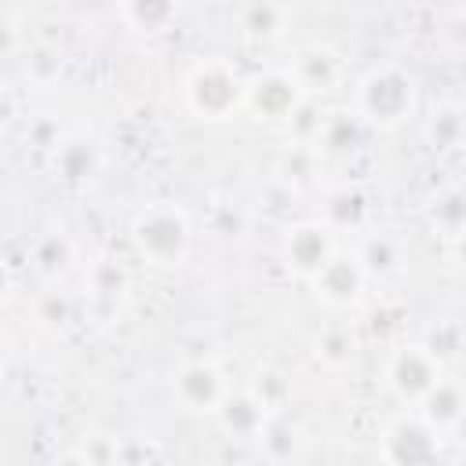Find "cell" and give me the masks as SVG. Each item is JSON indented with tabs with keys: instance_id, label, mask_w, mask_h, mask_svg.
<instances>
[{
	"instance_id": "6da1fadb",
	"label": "cell",
	"mask_w": 466,
	"mask_h": 466,
	"mask_svg": "<svg viewBox=\"0 0 466 466\" xmlns=\"http://www.w3.org/2000/svg\"><path fill=\"white\" fill-rule=\"evenodd\" d=\"M415 106H419V84L397 62H382L368 69L353 87V116L379 131L400 127L415 113Z\"/></svg>"
},
{
	"instance_id": "7a4b0ae2",
	"label": "cell",
	"mask_w": 466,
	"mask_h": 466,
	"mask_svg": "<svg viewBox=\"0 0 466 466\" xmlns=\"http://www.w3.org/2000/svg\"><path fill=\"white\" fill-rule=\"evenodd\" d=\"M131 244L135 251L160 269H175L186 262L193 248V229L182 208L175 204H149L131 222Z\"/></svg>"
},
{
	"instance_id": "3957f363",
	"label": "cell",
	"mask_w": 466,
	"mask_h": 466,
	"mask_svg": "<svg viewBox=\"0 0 466 466\" xmlns=\"http://www.w3.org/2000/svg\"><path fill=\"white\" fill-rule=\"evenodd\" d=\"M244 87L248 80L237 73L233 62L226 58H204L189 69L182 84V98L193 116L200 120H229L244 106Z\"/></svg>"
},
{
	"instance_id": "277c9868",
	"label": "cell",
	"mask_w": 466,
	"mask_h": 466,
	"mask_svg": "<svg viewBox=\"0 0 466 466\" xmlns=\"http://www.w3.org/2000/svg\"><path fill=\"white\" fill-rule=\"evenodd\" d=\"M441 379V360L430 353L426 342H404L390 353L386 360V386L393 390L397 400L419 404L422 393Z\"/></svg>"
},
{
	"instance_id": "5b68a950",
	"label": "cell",
	"mask_w": 466,
	"mask_h": 466,
	"mask_svg": "<svg viewBox=\"0 0 466 466\" xmlns=\"http://www.w3.org/2000/svg\"><path fill=\"white\" fill-rule=\"evenodd\" d=\"M302 87L291 76V69H269L258 73L255 80H248L244 87V106L258 116V120H288L299 106H302Z\"/></svg>"
},
{
	"instance_id": "8992f818",
	"label": "cell",
	"mask_w": 466,
	"mask_h": 466,
	"mask_svg": "<svg viewBox=\"0 0 466 466\" xmlns=\"http://www.w3.org/2000/svg\"><path fill=\"white\" fill-rule=\"evenodd\" d=\"M364 280H368V273H364V266L357 262V255H353V251H339V248H335V251L328 255V262L309 277L317 299L328 302V306H335V309L357 306L360 295H364Z\"/></svg>"
},
{
	"instance_id": "52a82bcc",
	"label": "cell",
	"mask_w": 466,
	"mask_h": 466,
	"mask_svg": "<svg viewBox=\"0 0 466 466\" xmlns=\"http://www.w3.org/2000/svg\"><path fill=\"white\" fill-rule=\"evenodd\" d=\"M441 455V433L430 430L419 415H400L382 433V459L390 462H433Z\"/></svg>"
},
{
	"instance_id": "ba28073f",
	"label": "cell",
	"mask_w": 466,
	"mask_h": 466,
	"mask_svg": "<svg viewBox=\"0 0 466 466\" xmlns=\"http://www.w3.org/2000/svg\"><path fill=\"white\" fill-rule=\"evenodd\" d=\"M226 379L211 360H189L175 371L171 393L186 411H215L218 400L226 397Z\"/></svg>"
},
{
	"instance_id": "9c48e42d",
	"label": "cell",
	"mask_w": 466,
	"mask_h": 466,
	"mask_svg": "<svg viewBox=\"0 0 466 466\" xmlns=\"http://www.w3.org/2000/svg\"><path fill=\"white\" fill-rule=\"evenodd\" d=\"M331 251H335V233L324 222H299L284 237V262L306 280L328 262Z\"/></svg>"
},
{
	"instance_id": "30bf717a",
	"label": "cell",
	"mask_w": 466,
	"mask_h": 466,
	"mask_svg": "<svg viewBox=\"0 0 466 466\" xmlns=\"http://www.w3.org/2000/svg\"><path fill=\"white\" fill-rule=\"evenodd\" d=\"M419 419L430 430H437L441 437L444 433L451 437L459 430V419H462V390H459V379L455 375H444L441 371V379L419 400Z\"/></svg>"
},
{
	"instance_id": "8fae6325",
	"label": "cell",
	"mask_w": 466,
	"mask_h": 466,
	"mask_svg": "<svg viewBox=\"0 0 466 466\" xmlns=\"http://www.w3.org/2000/svg\"><path fill=\"white\" fill-rule=\"evenodd\" d=\"M215 415H218V422H222L226 433L251 441V437L262 433V426L269 419V408L258 400L255 390H226V397L218 400Z\"/></svg>"
},
{
	"instance_id": "7c38bea8",
	"label": "cell",
	"mask_w": 466,
	"mask_h": 466,
	"mask_svg": "<svg viewBox=\"0 0 466 466\" xmlns=\"http://www.w3.org/2000/svg\"><path fill=\"white\" fill-rule=\"evenodd\" d=\"M291 76L299 80L302 91H320V95H328V91H335V87L342 84V58L331 55L328 47H306V51H299V58H295Z\"/></svg>"
},
{
	"instance_id": "4fadbf2b",
	"label": "cell",
	"mask_w": 466,
	"mask_h": 466,
	"mask_svg": "<svg viewBox=\"0 0 466 466\" xmlns=\"http://www.w3.org/2000/svg\"><path fill=\"white\" fill-rule=\"evenodd\" d=\"M51 167L66 182H87L102 167V153H98V146L91 138H66V142H55Z\"/></svg>"
},
{
	"instance_id": "5bb4252c",
	"label": "cell",
	"mask_w": 466,
	"mask_h": 466,
	"mask_svg": "<svg viewBox=\"0 0 466 466\" xmlns=\"http://www.w3.org/2000/svg\"><path fill=\"white\" fill-rule=\"evenodd\" d=\"M357 262L364 266V273L371 277H390L404 266V251H400V240L390 237V233H371L357 244Z\"/></svg>"
},
{
	"instance_id": "9a60e30c",
	"label": "cell",
	"mask_w": 466,
	"mask_h": 466,
	"mask_svg": "<svg viewBox=\"0 0 466 466\" xmlns=\"http://www.w3.org/2000/svg\"><path fill=\"white\" fill-rule=\"evenodd\" d=\"M120 15L138 33H164L178 15V0H120Z\"/></svg>"
},
{
	"instance_id": "2e32d148",
	"label": "cell",
	"mask_w": 466,
	"mask_h": 466,
	"mask_svg": "<svg viewBox=\"0 0 466 466\" xmlns=\"http://www.w3.org/2000/svg\"><path fill=\"white\" fill-rule=\"evenodd\" d=\"M284 25V11L273 4V0H251L244 11H240V29L251 36V40H269L277 36Z\"/></svg>"
},
{
	"instance_id": "e0dca14e",
	"label": "cell",
	"mask_w": 466,
	"mask_h": 466,
	"mask_svg": "<svg viewBox=\"0 0 466 466\" xmlns=\"http://www.w3.org/2000/svg\"><path fill=\"white\" fill-rule=\"evenodd\" d=\"M426 142L433 149H455L462 142V116L459 106H441L426 124Z\"/></svg>"
},
{
	"instance_id": "ac0fdd59",
	"label": "cell",
	"mask_w": 466,
	"mask_h": 466,
	"mask_svg": "<svg viewBox=\"0 0 466 466\" xmlns=\"http://www.w3.org/2000/svg\"><path fill=\"white\" fill-rule=\"evenodd\" d=\"M317 357L331 368H342L353 360V339L346 328H328L320 339H317Z\"/></svg>"
},
{
	"instance_id": "d6986e66",
	"label": "cell",
	"mask_w": 466,
	"mask_h": 466,
	"mask_svg": "<svg viewBox=\"0 0 466 466\" xmlns=\"http://www.w3.org/2000/svg\"><path fill=\"white\" fill-rule=\"evenodd\" d=\"M15 47H18V29H15V22L7 15H0V58L11 55Z\"/></svg>"
},
{
	"instance_id": "ffe728a7",
	"label": "cell",
	"mask_w": 466,
	"mask_h": 466,
	"mask_svg": "<svg viewBox=\"0 0 466 466\" xmlns=\"http://www.w3.org/2000/svg\"><path fill=\"white\" fill-rule=\"evenodd\" d=\"M11 116H15V95L7 84H0V131L11 124Z\"/></svg>"
},
{
	"instance_id": "44dd1931",
	"label": "cell",
	"mask_w": 466,
	"mask_h": 466,
	"mask_svg": "<svg viewBox=\"0 0 466 466\" xmlns=\"http://www.w3.org/2000/svg\"><path fill=\"white\" fill-rule=\"evenodd\" d=\"M7 291H11V269L0 262V302L7 299Z\"/></svg>"
}]
</instances>
